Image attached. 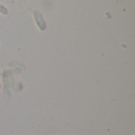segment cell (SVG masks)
<instances>
[{
    "label": "cell",
    "mask_w": 135,
    "mask_h": 135,
    "mask_svg": "<svg viewBox=\"0 0 135 135\" xmlns=\"http://www.w3.org/2000/svg\"><path fill=\"white\" fill-rule=\"evenodd\" d=\"M34 17H35V20H36V23H37L38 27L40 28L41 31H44V30L46 28V20L44 18L42 12L39 11V10H35Z\"/></svg>",
    "instance_id": "6da1fadb"
}]
</instances>
